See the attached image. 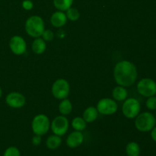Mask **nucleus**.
<instances>
[{
	"instance_id": "a211bd4d",
	"label": "nucleus",
	"mask_w": 156,
	"mask_h": 156,
	"mask_svg": "<svg viewBox=\"0 0 156 156\" xmlns=\"http://www.w3.org/2000/svg\"><path fill=\"white\" fill-rule=\"evenodd\" d=\"M73 111V105L69 99H62L59 105V111L62 115L66 116L70 114Z\"/></svg>"
},
{
	"instance_id": "2eb2a0df",
	"label": "nucleus",
	"mask_w": 156,
	"mask_h": 156,
	"mask_svg": "<svg viewBox=\"0 0 156 156\" xmlns=\"http://www.w3.org/2000/svg\"><path fill=\"white\" fill-rule=\"evenodd\" d=\"M98 116V111L95 107H88L85 109L83 113V119L85 120L86 123H92Z\"/></svg>"
},
{
	"instance_id": "6ab92c4d",
	"label": "nucleus",
	"mask_w": 156,
	"mask_h": 156,
	"mask_svg": "<svg viewBox=\"0 0 156 156\" xmlns=\"http://www.w3.org/2000/svg\"><path fill=\"white\" fill-rule=\"evenodd\" d=\"M126 152L127 156H140V146L136 142H130L126 145Z\"/></svg>"
},
{
	"instance_id": "b1692460",
	"label": "nucleus",
	"mask_w": 156,
	"mask_h": 156,
	"mask_svg": "<svg viewBox=\"0 0 156 156\" xmlns=\"http://www.w3.org/2000/svg\"><path fill=\"white\" fill-rule=\"evenodd\" d=\"M146 105L149 110H156V97L155 95L148 98Z\"/></svg>"
},
{
	"instance_id": "4468645a",
	"label": "nucleus",
	"mask_w": 156,
	"mask_h": 156,
	"mask_svg": "<svg viewBox=\"0 0 156 156\" xmlns=\"http://www.w3.org/2000/svg\"><path fill=\"white\" fill-rule=\"evenodd\" d=\"M127 90L125 88V87L121 86V85H118V86L115 87L113 89L112 97L114 101H123L126 100V98H127Z\"/></svg>"
},
{
	"instance_id": "1a4fd4ad",
	"label": "nucleus",
	"mask_w": 156,
	"mask_h": 156,
	"mask_svg": "<svg viewBox=\"0 0 156 156\" xmlns=\"http://www.w3.org/2000/svg\"><path fill=\"white\" fill-rule=\"evenodd\" d=\"M69 126V123L68 119L66 117V116L60 115L55 117L50 124V128L55 135L62 136L68 131Z\"/></svg>"
},
{
	"instance_id": "aec40b11",
	"label": "nucleus",
	"mask_w": 156,
	"mask_h": 156,
	"mask_svg": "<svg viewBox=\"0 0 156 156\" xmlns=\"http://www.w3.org/2000/svg\"><path fill=\"white\" fill-rule=\"evenodd\" d=\"M73 3V0H53L55 8L61 12H64L69 9Z\"/></svg>"
},
{
	"instance_id": "ddd939ff",
	"label": "nucleus",
	"mask_w": 156,
	"mask_h": 156,
	"mask_svg": "<svg viewBox=\"0 0 156 156\" xmlns=\"http://www.w3.org/2000/svg\"><path fill=\"white\" fill-rule=\"evenodd\" d=\"M67 17L63 12L57 11L52 15L50 18L51 24L55 27H61L66 24Z\"/></svg>"
},
{
	"instance_id": "c85d7f7f",
	"label": "nucleus",
	"mask_w": 156,
	"mask_h": 156,
	"mask_svg": "<svg viewBox=\"0 0 156 156\" xmlns=\"http://www.w3.org/2000/svg\"><path fill=\"white\" fill-rule=\"evenodd\" d=\"M2 88L1 87H0V98H1L2 97Z\"/></svg>"
},
{
	"instance_id": "f8f14e48",
	"label": "nucleus",
	"mask_w": 156,
	"mask_h": 156,
	"mask_svg": "<svg viewBox=\"0 0 156 156\" xmlns=\"http://www.w3.org/2000/svg\"><path fill=\"white\" fill-rule=\"evenodd\" d=\"M84 141V135L81 131H74L68 136L66 139V145L71 149H75L82 144Z\"/></svg>"
},
{
	"instance_id": "dca6fc26",
	"label": "nucleus",
	"mask_w": 156,
	"mask_h": 156,
	"mask_svg": "<svg viewBox=\"0 0 156 156\" xmlns=\"http://www.w3.org/2000/svg\"><path fill=\"white\" fill-rule=\"evenodd\" d=\"M46 48H47V44L44 39L41 37L35 38L32 44V50L34 53L37 55L42 54L45 52Z\"/></svg>"
},
{
	"instance_id": "0eeeda50",
	"label": "nucleus",
	"mask_w": 156,
	"mask_h": 156,
	"mask_svg": "<svg viewBox=\"0 0 156 156\" xmlns=\"http://www.w3.org/2000/svg\"><path fill=\"white\" fill-rule=\"evenodd\" d=\"M137 91L143 97L154 96L156 94V82L149 78L141 79L137 84Z\"/></svg>"
},
{
	"instance_id": "7ed1b4c3",
	"label": "nucleus",
	"mask_w": 156,
	"mask_h": 156,
	"mask_svg": "<svg viewBox=\"0 0 156 156\" xmlns=\"http://www.w3.org/2000/svg\"><path fill=\"white\" fill-rule=\"evenodd\" d=\"M156 119L152 114L144 112L139 114L135 120V126L140 132H149L155 126Z\"/></svg>"
},
{
	"instance_id": "423d86ee",
	"label": "nucleus",
	"mask_w": 156,
	"mask_h": 156,
	"mask_svg": "<svg viewBox=\"0 0 156 156\" xmlns=\"http://www.w3.org/2000/svg\"><path fill=\"white\" fill-rule=\"evenodd\" d=\"M52 94L56 99L66 98L70 92L69 83L64 79H57L52 86Z\"/></svg>"
},
{
	"instance_id": "393cba45",
	"label": "nucleus",
	"mask_w": 156,
	"mask_h": 156,
	"mask_svg": "<svg viewBox=\"0 0 156 156\" xmlns=\"http://www.w3.org/2000/svg\"><path fill=\"white\" fill-rule=\"evenodd\" d=\"M42 39H44L46 42H50L54 37V34L51 30H44L42 34Z\"/></svg>"
},
{
	"instance_id": "f03ea898",
	"label": "nucleus",
	"mask_w": 156,
	"mask_h": 156,
	"mask_svg": "<svg viewBox=\"0 0 156 156\" xmlns=\"http://www.w3.org/2000/svg\"><path fill=\"white\" fill-rule=\"evenodd\" d=\"M24 27L27 34L34 38L40 37L45 30L44 20L38 15H33L27 18Z\"/></svg>"
},
{
	"instance_id": "cd10ccee",
	"label": "nucleus",
	"mask_w": 156,
	"mask_h": 156,
	"mask_svg": "<svg viewBox=\"0 0 156 156\" xmlns=\"http://www.w3.org/2000/svg\"><path fill=\"white\" fill-rule=\"evenodd\" d=\"M151 137H152V140L156 143V126L151 130Z\"/></svg>"
},
{
	"instance_id": "a878e982",
	"label": "nucleus",
	"mask_w": 156,
	"mask_h": 156,
	"mask_svg": "<svg viewBox=\"0 0 156 156\" xmlns=\"http://www.w3.org/2000/svg\"><path fill=\"white\" fill-rule=\"evenodd\" d=\"M22 7L23 9L27 11L31 10L34 7V4L30 0H24L22 2Z\"/></svg>"
},
{
	"instance_id": "5701e85b",
	"label": "nucleus",
	"mask_w": 156,
	"mask_h": 156,
	"mask_svg": "<svg viewBox=\"0 0 156 156\" xmlns=\"http://www.w3.org/2000/svg\"><path fill=\"white\" fill-rule=\"evenodd\" d=\"M3 156H21V153L18 148L15 146H10L5 151Z\"/></svg>"
},
{
	"instance_id": "f257e3e1",
	"label": "nucleus",
	"mask_w": 156,
	"mask_h": 156,
	"mask_svg": "<svg viewBox=\"0 0 156 156\" xmlns=\"http://www.w3.org/2000/svg\"><path fill=\"white\" fill-rule=\"evenodd\" d=\"M114 77L118 85H121L125 88L131 86L136 81V67L129 61H120L114 66Z\"/></svg>"
},
{
	"instance_id": "6e6552de",
	"label": "nucleus",
	"mask_w": 156,
	"mask_h": 156,
	"mask_svg": "<svg viewBox=\"0 0 156 156\" xmlns=\"http://www.w3.org/2000/svg\"><path fill=\"white\" fill-rule=\"evenodd\" d=\"M98 111L103 115H112L117 112L118 109V105L117 102L111 98H102L98 102L97 107Z\"/></svg>"
},
{
	"instance_id": "f3484780",
	"label": "nucleus",
	"mask_w": 156,
	"mask_h": 156,
	"mask_svg": "<svg viewBox=\"0 0 156 156\" xmlns=\"http://www.w3.org/2000/svg\"><path fill=\"white\" fill-rule=\"evenodd\" d=\"M62 143V139L59 136L57 135H52L47 138L46 141V145L47 148L50 149H56L61 146Z\"/></svg>"
},
{
	"instance_id": "c756f323",
	"label": "nucleus",
	"mask_w": 156,
	"mask_h": 156,
	"mask_svg": "<svg viewBox=\"0 0 156 156\" xmlns=\"http://www.w3.org/2000/svg\"><path fill=\"white\" fill-rule=\"evenodd\" d=\"M155 116H156V115H155ZM155 119H156V118H155Z\"/></svg>"
},
{
	"instance_id": "bb28decb",
	"label": "nucleus",
	"mask_w": 156,
	"mask_h": 156,
	"mask_svg": "<svg viewBox=\"0 0 156 156\" xmlns=\"http://www.w3.org/2000/svg\"><path fill=\"white\" fill-rule=\"evenodd\" d=\"M41 143V136L35 135L34 136H33L32 138V143H33L34 146H39Z\"/></svg>"
},
{
	"instance_id": "39448f33",
	"label": "nucleus",
	"mask_w": 156,
	"mask_h": 156,
	"mask_svg": "<svg viewBox=\"0 0 156 156\" xmlns=\"http://www.w3.org/2000/svg\"><path fill=\"white\" fill-rule=\"evenodd\" d=\"M141 110V105L139 101L134 98H130L123 102L122 106L123 114L129 119L135 118L140 114Z\"/></svg>"
},
{
	"instance_id": "20e7f679",
	"label": "nucleus",
	"mask_w": 156,
	"mask_h": 156,
	"mask_svg": "<svg viewBox=\"0 0 156 156\" xmlns=\"http://www.w3.org/2000/svg\"><path fill=\"white\" fill-rule=\"evenodd\" d=\"M50 127V120L45 114H37L34 117L32 120L31 128L35 135H45L48 132Z\"/></svg>"
},
{
	"instance_id": "9b49d317",
	"label": "nucleus",
	"mask_w": 156,
	"mask_h": 156,
	"mask_svg": "<svg viewBox=\"0 0 156 156\" xmlns=\"http://www.w3.org/2000/svg\"><path fill=\"white\" fill-rule=\"evenodd\" d=\"M5 102L10 108H21L25 105L26 99L21 93L11 92L6 96Z\"/></svg>"
},
{
	"instance_id": "9d476101",
	"label": "nucleus",
	"mask_w": 156,
	"mask_h": 156,
	"mask_svg": "<svg viewBox=\"0 0 156 156\" xmlns=\"http://www.w3.org/2000/svg\"><path fill=\"white\" fill-rule=\"evenodd\" d=\"M9 47L12 53L15 55L24 54L27 50V44L23 37L15 35L11 38L9 41Z\"/></svg>"
},
{
	"instance_id": "412c9836",
	"label": "nucleus",
	"mask_w": 156,
	"mask_h": 156,
	"mask_svg": "<svg viewBox=\"0 0 156 156\" xmlns=\"http://www.w3.org/2000/svg\"><path fill=\"white\" fill-rule=\"evenodd\" d=\"M72 126L76 131H81L82 132L86 127V122L84 120L83 117H76L72 121Z\"/></svg>"
},
{
	"instance_id": "4be33fe9",
	"label": "nucleus",
	"mask_w": 156,
	"mask_h": 156,
	"mask_svg": "<svg viewBox=\"0 0 156 156\" xmlns=\"http://www.w3.org/2000/svg\"><path fill=\"white\" fill-rule=\"evenodd\" d=\"M67 17V19L70 20V21H77L80 17V14H79V11L75 8L70 7L68 10H66V14Z\"/></svg>"
}]
</instances>
